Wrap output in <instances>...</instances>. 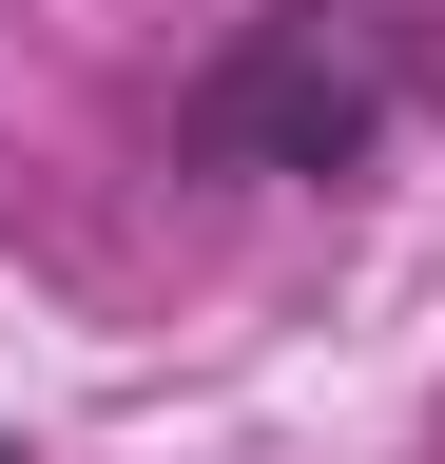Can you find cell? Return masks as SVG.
<instances>
[{"label":"cell","mask_w":445,"mask_h":464,"mask_svg":"<svg viewBox=\"0 0 445 464\" xmlns=\"http://www.w3.org/2000/svg\"><path fill=\"white\" fill-rule=\"evenodd\" d=\"M426 97H445L426 0H252L175 78V174L194 194H349V174L407 155Z\"/></svg>","instance_id":"1"},{"label":"cell","mask_w":445,"mask_h":464,"mask_svg":"<svg viewBox=\"0 0 445 464\" xmlns=\"http://www.w3.org/2000/svg\"><path fill=\"white\" fill-rule=\"evenodd\" d=\"M0 464H20V445H0Z\"/></svg>","instance_id":"2"}]
</instances>
